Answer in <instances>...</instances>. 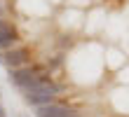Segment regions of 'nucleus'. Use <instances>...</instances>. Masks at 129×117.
Masks as SVG:
<instances>
[{
	"mask_svg": "<svg viewBox=\"0 0 129 117\" xmlns=\"http://www.w3.org/2000/svg\"><path fill=\"white\" fill-rule=\"evenodd\" d=\"M5 23H7V21H3V19H0V28H5Z\"/></svg>",
	"mask_w": 129,
	"mask_h": 117,
	"instance_id": "7",
	"label": "nucleus"
},
{
	"mask_svg": "<svg viewBox=\"0 0 129 117\" xmlns=\"http://www.w3.org/2000/svg\"><path fill=\"white\" fill-rule=\"evenodd\" d=\"M0 117H5V108L3 105H0Z\"/></svg>",
	"mask_w": 129,
	"mask_h": 117,
	"instance_id": "6",
	"label": "nucleus"
},
{
	"mask_svg": "<svg viewBox=\"0 0 129 117\" xmlns=\"http://www.w3.org/2000/svg\"><path fill=\"white\" fill-rule=\"evenodd\" d=\"M19 40H21V37H19V30L7 21L5 28H0V49L10 52V49H14V45H17Z\"/></svg>",
	"mask_w": 129,
	"mask_h": 117,
	"instance_id": "3",
	"label": "nucleus"
},
{
	"mask_svg": "<svg viewBox=\"0 0 129 117\" xmlns=\"http://www.w3.org/2000/svg\"><path fill=\"white\" fill-rule=\"evenodd\" d=\"M73 110L63 103H49L42 108H35V117H68Z\"/></svg>",
	"mask_w": 129,
	"mask_h": 117,
	"instance_id": "4",
	"label": "nucleus"
},
{
	"mask_svg": "<svg viewBox=\"0 0 129 117\" xmlns=\"http://www.w3.org/2000/svg\"><path fill=\"white\" fill-rule=\"evenodd\" d=\"M68 117H80V112H75V110H73V112H71V115H68Z\"/></svg>",
	"mask_w": 129,
	"mask_h": 117,
	"instance_id": "5",
	"label": "nucleus"
},
{
	"mask_svg": "<svg viewBox=\"0 0 129 117\" xmlns=\"http://www.w3.org/2000/svg\"><path fill=\"white\" fill-rule=\"evenodd\" d=\"M28 61H31V49L28 47H14V49L5 52L0 56V63H5L10 70L24 68V66H28Z\"/></svg>",
	"mask_w": 129,
	"mask_h": 117,
	"instance_id": "1",
	"label": "nucleus"
},
{
	"mask_svg": "<svg viewBox=\"0 0 129 117\" xmlns=\"http://www.w3.org/2000/svg\"><path fill=\"white\" fill-rule=\"evenodd\" d=\"M40 75V68H33V66H24V68H17V70H10V82L17 84V87L24 91L33 84V80Z\"/></svg>",
	"mask_w": 129,
	"mask_h": 117,
	"instance_id": "2",
	"label": "nucleus"
}]
</instances>
